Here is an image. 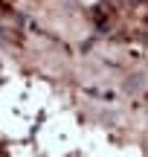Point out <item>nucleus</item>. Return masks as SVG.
Masks as SVG:
<instances>
[{
    "mask_svg": "<svg viewBox=\"0 0 148 157\" xmlns=\"http://www.w3.org/2000/svg\"><path fill=\"white\" fill-rule=\"evenodd\" d=\"M134 3H148V0H134Z\"/></svg>",
    "mask_w": 148,
    "mask_h": 157,
    "instance_id": "f257e3e1",
    "label": "nucleus"
}]
</instances>
